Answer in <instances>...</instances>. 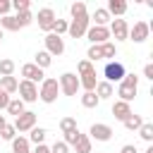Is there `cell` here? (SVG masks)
<instances>
[{"mask_svg": "<svg viewBox=\"0 0 153 153\" xmlns=\"http://www.w3.org/2000/svg\"><path fill=\"white\" fill-rule=\"evenodd\" d=\"M136 91H139V76H136V74H124V79L120 81V88H117L120 100L131 103L134 96H136Z\"/></svg>", "mask_w": 153, "mask_h": 153, "instance_id": "1", "label": "cell"}, {"mask_svg": "<svg viewBox=\"0 0 153 153\" xmlns=\"http://www.w3.org/2000/svg\"><path fill=\"white\" fill-rule=\"evenodd\" d=\"M57 93H60L57 79H43V81H41L38 98H41L43 103H55V100H57Z\"/></svg>", "mask_w": 153, "mask_h": 153, "instance_id": "2", "label": "cell"}, {"mask_svg": "<svg viewBox=\"0 0 153 153\" xmlns=\"http://www.w3.org/2000/svg\"><path fill=\"white\" fill-rule=\"evenodd\" d=\"M124 65L122 62H117V60H110L108 65H105V69H103V76H105V81L108 84H115V81H122L124 79Z\"/></svg>", "mask_w": 153, "mask_h": 153, "instance_id": "3", "label": "cell"}, {"mask_svg": "<svg viewBox=\"0 0 153 153\" xmlns=\"http://www.w3.org/2000/svg\"><path fill=\"white\" fill-rule=\"evenodd\" d=\"M57 86H60V91H62L65 96H76V91H79V76L72 74V72H65V74L60 76Z\"/></svg>", "mask_w": 153, "mask_h": 153, "instance_id": "4", "label": "cell"}, {"mask_svg": "<svg viewBox=\"0 0 153 153\" xmlns=\"http://www.w3.org/2000/svg\"><path fill=\"white\" fill-rule=\"evenodd\" d=\"M17 91H19V100H22V103H33V100H38V86L31 84V81H26V79L19 81Z\"/></svg>", "mask_w": 153, "mask_h": 153, "instance_id": "5", "label": "cell"}, {"mask_svg": "<svg viewBox=\"0 0 153 153\" xmlns=\"http://www.w3.org/2000/svg\"><path fill=\"white\" fill-rule=\"evenodd\" d=\"M88 26H91L88 14H86V17H76V19H72V24L67 26V33H69L72 38H81V36H86Z\"/></svg>", "mask_w": 153, "mask_h": 153, "instance_id": "6", "label": "cell"}, {"mask_svg": "<svg viewBox=\"0 0 153 153\" xmlns=\"http://www.w3.org/2000/svg\"><path fill=\"white\" fill-rule=\"evenodd\" d=\"M43 43H45V53H48L50 57H53V55H62V53H65V41H62V36L45 33Z\"/></svg>", "mask_w": 153, "mask_h": 153, "instance_id": "7", "label": "cell"}, {"mask_svg": "<svg viewBox=\"0 0 153 153\" xmlns=\"http://www.w3.org/2000/svg\"><path fill=\"white\" fill-rule=\"evenodd\" d=\"M36 127V112H31V110H24L19 117H14V129L17 131H31Z\"/></svg>", "mask_w": 153, "mask_h": 153, "instance_id": "8", "label": "cell"}, {"mask_svg": "<svg viewBox=\"0 0 153 153\" xmlns=\"http://www.w3.org/2000/svg\"><path fill=\"white\" fill-rule=\"evenodd\" d=\"M148 33H151V24H146V22H134V26L129 29V41H134V43H143L146 38H148Z\"/></svg>", "mask_w": 153, "mask_h": 153, "instance_id": "9", "label": "cell"}, {"mask_svg": "<svg viewBox=\"0 0 153 153\" xmlns=\"http://www.w3.org/2000/svg\"><path fill=\"white\" fill-rule=\"evenodd\" d=\"M86 38L91 41V45H103V43H108L110 31H108V26H88Z\"/></svg>", "mask_w": 153, "mask_h": 153, "instance_id": "10", "label": "cell"}, {"mask_svg": "<svg viewBox=\"0 0 153 153\" xmlns=\"http://www.w3.org/2000/svg\"><path fill=\"white\" fill-rule=\"evenodd\" d=\"M88 139H96V141H110L112 139V127L110 124H103V122H96V124H91V129H88Z\"/></svg>", "mask_w": 153, "mask_h": 153, "instance_id": "11", "label": "cell"}, {"mask_svg": "<svg viewBox=\"0 0 153 153\" xmlns=\"http://www.w3.org/2000/svg\"><path fill=\"white\" fill-rule=\"evenodd\" d=\"M38 29H43V31H53V24H55V12H53V7H43V10H38Z\"/></svg>", "mask_w": 153, "mask_h": 153, "instance_id": "12", "label": "cell"}, {"mask_svg": "<svg viewBox=\"0 0 153 153\" xmlns=\"http://www.w3.org/2000/svg\"><path fill=\"white\" fill-rule=\"evenodd\" d=\"M22 76H24L26 81H31V84H41V81L45 79L43 69H38L33 62H26V65H22Z\"/></svg>", "mask_w": 153, "mask_h": 153, "instance_id": "13", "label": "cell"}, {"mask_svg": "<svg viewBox=\"0 0 153 153\" xmlns=\"http://www.w3.org/2000/svg\"><path fill=\"white\" fill-rule=\"evenodd\" d=\"M108 31H110V36H115V41H127V36H129V26L124 19H112Z\"/></svg>", "mask_w": 153, "mask_h": 153, "instance_id": "14", "label": "cell"}, {"mask_svg": "<svg viewBox=\"0 0 153 153\" xmlns=\"http://www.w3.org/2000/svg\"><path fill=\"white\" fill-rule=\"evenodd\" d=\"M112 115H115V120L124 122V120L131 115V105H129V103H124V100H117V103L112 105Z\"/></svg>", "mask_w": 153, "mask_h": 153, "instance_id": "15", "label": "cell"}, {"mask_svg": "<svg viewBox=\"0 0 153 153\" xmlns=\"http://www.w3.org/2000/svg\"><path fill=\"white\" fill-rule=\"evenodd\" d=\"M108 14H115V19H120L124 12H127V2L124 0H108Z\"/></svg>", "mask_w": 153, "mask_h": 153, "instance_id": "16", "label": "cell"}, {"mask_svg": "<svg viewBox=\"0 0 153 153\" xmlns=\"http://www.w3.org/2000/svg\"><path fill=\"white\" fill-rule=\"evenodd\" d=\"M12 153H31V143L26 136H14L12 139Z\"/></svg>", "mask_w": 153, "mask_h": 153, "instance_id": "17", "label": "cell"}, {"mask_svg": "<svg viewBox=\"0 0 153 153\" xmlns=\"http://www.w3.org/2000/svg\"><path fill=\"white\" fill-rule=\"evenodd\" d=\"M17 86H19V81L14 76H0V91H5L7 96L10 93H17Z\"/></svg>", "mask_w": 153, "mask_h": 153, "instance_id": "18", "label": "cell"}, {"mask_svg": "<svg viewBox=\"0 0 153 153\" xmlns=\"http://www.w3.org/2000/svg\"><path fill=\"white\" fill-rule=\"evenodd\" d=\"M96 84H98L96 72H93V74H84V76H79V88H84V91H96Z\"/></svg>", "mask_w": 153, "mask_h": 153, "instance_id": "19", "label": "cell"}, {"mask_svg": "<svg viewBox=\"0 0 153 153\" xmlns=\"http://www.w3.org/2000/svg\"><path fill=\"white\" fill-rule=\"evenodd\" d=\"M88 19H93V22H96L93 26H105V24L110 22V14H108V10H105V7H98V10L93 12V17H88Z\"/></svg>", "mask_w": 153, "mask_h": 153, "instance_id": "20", "label": "cell"}, {"mask_svg": "<svg viewBox=\"0 0 153 153\" xmlns=\"http://www.w3.org/2000/svg\"><path fill=\"white\" fill-rule=\"evenodd\" d=\"M50 62H53V57H50L45 50H38V53H36V57H33V65H36L38 69H48V67H50Z\"/></svg>", "mask_w": 153, "mask_h": 153, "instance_id": "21", "label": "cell"}, {"mask_svg": "<svg viewBox=\"0 0 153 153\" xmlns=\"http://www.w3.org/2000/svg\"><path fill=\"white\" fill-rule=\"evenodd\" d=\"M93 93L98 96V100H103V98H110V96H112V84H108V81H98Z\"/></svg>", "mask_w": 153, "mask_h": 153, "instance_id": "22", "label": "cell"}, {"mask_svg": "<svg viewBox=\"0 0 153 153\" xmlns=\"http://www.w3.org/2000/svg\"><path fill=\"white\" fill-rule=\"evenodd\" d=\"M45 136H48V131H45L43 127H33V129L29 131V143H36V146H41Z\"/></svg>", "mask_w": 153, "mask_h": 153, "instance_id": "23", "label": "cell"}, {"mask_svg": "<svg viewBox=\"0 0 153 153\" xmlns=\"http://www.w3.org/2000/svg\"><path fill=\"white\" fill-rule=\"evenodd\" d=\"M0 29L2 31H19V24L12 14H5V17H0Z\"/></svg>", "mask_w": 153, "mask_h": 153, "instance_id": "24", "label": "cell"}, {"mask_svg": "<svg viewBox=\"0 0 153 153\" xmlns=\"http://www.w3.org/2000/svg\"><path fill=\"white\" fill-rule=\"evenodd\" d=\"M122 124H124V127H127L129 131H139V127L143 124V117H141V115H134V112H131V115H129V117H127V120H124Z\"/></svg>", "mask_w": 153, "mask_h": 153, "instance_id": "25", "label": "cell"}, {"mask_svg": "<svg viewBox=\"0 0 153 153\" xmlns=\"http://www.w3.org/2000/svg\"><path fill=\"white\" fill-rule=\"evenodd\" d=\"M98 103H100V100H98V96H96L93 91H84V93H81V105H84V108H98Z\"/></svg>", "mask_w": 153, "mask_h": 153, "instance_id": "26", "label": "cell"}, {"mask_svg": "<svg viewBox=\"0 0 153 153\" xmlns=\"http://www.w3.org/2000/svg\"><path fill=\"white\" fill-rule=\"evenodd\" d=\"M10 115H14V117H19L22 112H24V103L19 100V98H10V103H7V108H5Z\"/></svg>", "mask_w": 153, "mask_h": 153, "instance_id": "27", "label": "cell"}, {"mask_svg": "<svg viewBox=\"0 0 153 153\" xmlns=\"http://www.w3.org/2000/svg\"><path fill=\"white\" fill-rule=\"evenodd\" d=\"M74 148H76V153H91V139H88L86 134H79Z\"/></svg>", "mask_w": 153, "mask_h": 153, "instance_id": "28", "label": "cell"}, {"mask_svg": "<svg viewBox=\"0 0 153 153\" xmlns=\"http://www.w3.org/2000/svg\"><path fill=\"white\" fill-rule=\"evenodd\" d=\"M12 74H14V60L10 57L0 60V76H12Z\"/></svg>", "mask_w": 153, "mask_h": 153, "instance_id": "29", "label": "cell"}, {"mask_svg": "<svg viewBox=\"0 0 153 153\" xmlns=\"http://www.w3.org/2000/svg\"><path fill=\"white\" fill-rule=\"evenodd\" d=\"M14 19H17L19 29H24V26H29V24L33 22V14H31V10H29V12H17V14H14Z\"/></svg>", "mask_w": 153, "mask_h": 153, "instance_id": "30", "label": "cell"}, {"mask_svg": "<svg viewBox=\"0 0 153 153\" xmlns=\"http://www.w3.org/2000/svg\"><path fill=\"white\" fill-rule=\"evenodd\" d=\"M139 136L151 143V141H153V124H151V122H143V124L139 127Z\"/></svg>", "mask_w": 153, "mask_h": 153, "instance_id": "31", "label": "cell"}, {"mask_svg": "<svg viewBox=\"0 0 153 153\" xmlns=\"http://www.w3.org/2000/svg\"><path fill=\"white\" fill-rule=\"evenodd\" d=\"M69 12H72V19H76V17H86L88 12H86V5L79 0V2H72V7H69Z\"/></svg>", "mask_w": 153, "mask_h": 153, "instance_id": "32", "label": "cell"}, {"mask_svg": "<svg viewBox=\"0 0 153 153\" xmlns=\"http://www.w3.org/2000/svg\"><path fill=\"white\" fill-rule=\"evenodd\" d=\"M100 50H103V60H108V62L117 55V48H115V43H110V41H108V43H103V45H100Z\"/></svg>", "mask_w": 153, "mask_h": 153, "instance_id": "33", "label": "cell"}, {"mask_svg": "<svg viewBox=\"0 0 153 153\" xmlns=\"http://www.w3.org/2000/svg\"><path fill=\"white\" fill-rule=\"evenodd\" d=\"M76 72H79V76H84V74H93V72H96V67H93V62H88V60H79Z\"/></svg>", "mask_w": 153, "mask_h": 153, "instance_id": "34", "label": "cell"}, {"mask_svg": "<svg viewBox=\"0 0 153 153\" xmlns=\"http://www.w3.org/2000/svg\"><path fill=\"white\" fill-rule=\"evenodd\" d=\"M72 129H79V127H76V120H74V117H62V120H60V131L67 134V131H72Z\"/></svg>", "mask_w": 153, "mask_h": 153, "instance_id": "35", "label": "cell"}, {"mask_svg": "<svg viewBox=\"0 0 153 153\" xmlns=\"http://www.w3.org/2000/svg\"><path fill=\"white\" fill-rule=\"evenodd\" d=\"M86 60H88V62H98V60H103V50H100V45H91L88 53H86Z\"/></svg>", "mask_w": 153, "mask_h": 153, "instance_id": "36", "label": "cell"}, {"mask_svg": "<svg viewBox=\"0 0 153 153\" xmlns=\"http://www.w3.org/2000/svg\"><path fill=\"white\" fill-rule=\"evenodd\" d=\"M17 136V129H14V124H5L2 129H0V139H5V141H12Z\"/></svg>", "mask_w": 153, "mask_h": 153, "instance_id": "37", "label": "cell"}, {"mask_svg": "<svg viewBox=\"0 0 153 153\" xmlns=\"http://www.w3.org/2000/svg\"><path fill=\"white\" fill-rule=\"evenodd\" d=\"M67 26H69V24H67V19H55V24H53V31H50V33L62 36V33L67 31Z\"/></svg>", "mask_w": 153, "mask_h": 153, "instance_id": "38", "label": "cell"}, {"mask_svg": "<svg viewBox=\"0 0 153 153\" xmlns=\"http://www.w3.org/2000/svg\"><path fill=\"white\" fill-rule=\"evenodd\" d=\"M10 5H12V10H17V12H29V10H31V2H29V0H12Z\"/></svg>", "mask_w": 153, "mask_h": 153, "instance_id": "39", "label": "cell"}, {"mask_svg": "<svg viewBox=\"0 0 153 153\" xmlns=\"http://www.w3.org/2000/svg\"><path fill=\"white\" fill-rule=\"evenodd\" d=\"M79 134H81L79 129H72V131H67V134H65V139H62V141H65L67 146H74V143H76V139H79Z\"/></svg>", "mask_w": 153, "mask_h": 153, "instance_id": "40", "label": "cell"}, {"mask_svg": "<svg viewBox=\"0 0 153 153\" xmlns=\"http://www.w3.org/2000/svg\"><path fill=\"white\" fill-rule=\"evenodd\" d=\"M50 153H69V146H67L65 141H55V143L50 146Z\"/></svg>", "mask_w": 153, "mask_h": 153, "instance_id": "41", "label": "cell"}, {"mask_svg": "<svg viewBox=\"0 0 153 153\" xmlns=\"http://www.w3.org/2000/svg\"><path fill=\"white\" fill-rule=\"evenodd\" d=\"M12 10V5H10V0H0V17H5L7 12Z\"/></svg>", "mask_w": 153, "mask_h": 153, "instance_id": "42", "label": "cell"}, {"mask_svg": "<svg viewBox=\"0 0 153 153\" xmlns=\"http://www.w3.org/2000/svg\"><path fill=\"white\" fill-rule=\"evenodd\" d=\"M7 103H10V96H7L5 91H0V110H5V108H7Z\"/></svg>", "mask_w": 153, "mask_h": 153, "instance_id": "43", "label": "cell"}, {"mask_svg": "<svg viewBox=\"0 0 153 153\" xmlns=\"http://www.w3.org/2000/svg\"><path fill=\"white\" fill-rule=\"evenodd\" d=\"M143 76H146V79H151V81H153V65H151V62H148V65H146V67H143Z\"/></svg>", "mask_w": 153, "mask_h": 153, "instance_id": "44", "label": "cell"}, {"mask_svg": "<svg viewBox=\"0 0 153 153\" xmlns=\"http://www.w3.org/2000/svg\"><path fill=\"white\" fill-rule=\"evenodd\" d=\"M31 153H50V146H45V143H41V146H36Z\"/></svg>", "mask_w": 153, "mask_h": 153, "instance_id": "45", "label": "cell"}, {"mask_svg": "<svg viewBox=\"0 0 153 153\" xmlns=\"http://www.w3.org/2000/svg\"><path fill=\"white\" fill-rule=\"evenodd\" d=\"M120 153H139V151H136V146L127 143V146H122V151H120Z\"/></svg>", "mask_w": 153, "mask_h": 153, "instance_id": "46", "label": "cell"}, {"mask_svg": "<svg viewBox=\"0 0 153 153\" xmlns=\"http://www.w3.org/2000/svg\"><path fill=\"white\" fill-rule=\"evenodd\" d=\"M5 124H7V122H5V115H0V129H2Z\"/></svg>", "mask_w": 153, "mask_h": 153, "instance_id": "47", "label": "cell"}, {"mask_svg": "<svg viewBox=\"0 0 153 153\" xmlns=\"http://www.w3.org/2000/svg\"><path fill=\"white\" fill-rule=\"evenodd\" d=\"M2 38H5V31H2V29H0V41H2Z\"/></svg>", "mask_w": 153, "mask_h": 153, "instance_id": "48", "label": "cell"}, {"mask_svg": "<svg viewBox=\"0 0 153 153\" xmlns=\"http://www.w3.org/2000/svg\"><path fill=\"white\" fill-rule=\"evenodd\" d=\"M146 153H153V146H148V148H146Z\"/></svg>", "mask_w": 153, "mask_h": 153, "instance_id": "49", "label": "cell"}]
</instances>
